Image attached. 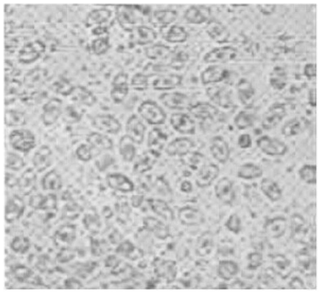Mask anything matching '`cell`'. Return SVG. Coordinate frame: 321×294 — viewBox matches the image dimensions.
<instances>
[{
  "label": "cell",
  "mask_w": 321,
  "mask_h": 294,
  "mask_svg": "<svg viewBox=\"0 0 321 294\" xmlns=\"http://www.w3.org/2000/svg\"><path fill=\"white\" fill-rule=\"evenodd\" d=\"M238 143L240 147L243 148H247L251 146L252 140L249 134H244L239 137Z\"/></svg>",
  "instance_id": "40"
},
{
  "label": "cell",
  "mask_w": 321,
  "mask_h": 294,
  "mask_svg": "<svg viewBox=\"0 0 321 294\" xmlns=\"http://www.w3.org/2000/svg\"><path fill=\"white\" fill-rule=\"evenodd\" d=\"M183 78L178 74L160 75L154 78L150 82L152 89L164 92L174 90L182 83Z\"/></svg>",
  "instance_id": "9"
},
{
  "label": "cell",
  "mask_w": 321,
  "mask_h": 294,
  "mask_svg": "<svg viewBox=\"0 0 321 294\" xmlns=\"http://www.w3.org/2000/svg\"><path fill=\"white\" fill-rule=\"evenodd\" d=\"M207 31L209 36L218 41H224L227 39L228 33L225 28L220 24L213 23L208 25Z\"/></svg>",
  "instance_id": "33"
},
{
  "label": "cell",
  "mask_w": 321,
  "mask_h": 294,
  "mask_svg": "<svg viewBox=\"0 0 321 294\" xmlns=\"http://www.w3.org/2000/svg\"><path fill=\"white\" fill-rule=\"evenodd\" d=\"M55 99L50 101L44 108L42 119L44 124L50 126L55 123L61 115V106Z\"/></svg>",
  "instance_id": "21"
},
{
  "label": "cell",
  "mask_w": 321,
  "mask_h": 294,
  "mask_svg": "<svg viewBox=\"0 0 321 294\" xmlns=\"http://www.w3.org/2000/svg\"><path fill=\"white\" fill-rule=\"evenodd\" d=\"M287 224V219L284 216L276 215L268 219L266 221L267 231L273 235L278 234L284 232Z\"/></svg>",
  "instance_id": "28"
},
{
  "label": "cell",
  "mask_w": 321,
  "mask_h": 294,
  "mask_svg": "<svg viewBox=\"0 0 321 294\" xmlns=\"http://www.w3.org/2000/svg\"><path fill=\"white\" fill-rule=\"evenodd\" d=\"M260 188L264 195L271 202L278 201L282 196V188L277 182L271 179H262L260 184Z\"/></svg>",
  "instance_id": "14"
},
{
  "label": "cell",
  "mask_w": 321,
  "mask_h": 294,
  "mask_svg": "<svg viewBox=\"0 0 321 294\" xmlns=\"http://www.w3.org/2000/svg\"><path fill=\"white\" fill-rule=\"evenodd\" d=\"M137 114L150 126L166 125L168 115L165 111L155 101L150 99L143 100L137 109Z\"/></svg>",
  "instance_id": "1"
},
{
  "label": "cell",
  "mask_w": 321,
  "mask_h": 294,
  "mask_svg": "<svg viewBox=\"0 0 321 294\" xmlns=\"http://www.w3.org/2000/svg\"><path fill=\"white\" fill-rule=\"evenodd\" d=\"M263 174V168L260 165L254 163H248L242 165L237 173L239 177L248 180L259 178Z\"/></svg>",
  "instance_id": "24"
},
{
  "label": "cell",
  "mask_w": 321,
  "mask_h": 294,
  "mask_svg": "<svg viewBox=\"0 0 321 294\" xmlns=\"http://www.w3.org/2000/svg\"><path fill=\"white\" fill-rule=\"evenodd\" d=\"M112 92V96L117 102H119L126 97L129 92V87L125 77H122L118 82L114 84Z\"/></svg>",
  "instance_id": "30"
},
{
  "label": "cell",
  "mask_w": 321,
  "mask_h": 294,
  "mask_svg": "<svg viewBox=\"0 0 321 294\" xmlns=\"http://www.w3.org/2000/svg\"><path fill=\"white\" fill-rule=\"evenodd\" d=\"M135 35L138 45L145 47L155 43L158 37L155 30L146 24L138 25L136 28Z\"/></svg>",
  "instance_id": "17"
},
{
  "label": "cell",
  "mask_w": 321,
  "mask_h": 294,
  "mask_svg": "<svg viewBox=\"0 0 321 294\" xmlns=\"http://www.w3.org/2000/svg\"><path fill=\"white\" fill-rule=\"evenodd\" d=\"M139 147L127 135L122 137L120 140L119 152L126 162H130L134 161Z\"/></svg>",
  "instance_id": "18"
},
{
  "label": "cell",
  "mask_w": 321,
  "mask_h": 294,
  "mask_svg": "<svg viewBox=\"0 0 321 294\" xmlns=\"http://www.w3.org/2000/svg\"><path fill=\"white\" fill-rule=\"evenodd\" d=\"M239 271L237 264L230 260H222L218 263L217 273L222 279L229 280L236 276Z\"/></svg>",
  "instance_id": "23"
},
{
  "label": "cell",
  "mask_w": 321,
  "mask_h": 294,
  "mask_svg": "<svg viewBox=\"0 0 321 294\" xmlns=\"http://www.w3.org/2000/svg\"><path fill=\"white\" fill-rule=\"evenodd\" d=\"M76 154L78 158L83 161H88L92 157L91 148L84 144L81 145L77 147Z\"/></svg>",
  "instance_id": "38"
},
{
  "label": "cell",
  "mask_w": 321,
  "mask_h": 294,
  "mask_svg": "<svg viewBox=\"0 0 321 294\" xmlns=\"http://www.w3.org/2000/svg\"><path fill=\"white\" fill-rule=\"evenodd\" d=\"M173 50L168 45L155 42L145 47L144 53L145 57L150 60L160 61L170 58Z\"/></svg>",
  "instance_id": "12"
},
{
  "label": "cell",
  "mask_w": 321,
  "mask_h": 294,
  "mask_svg": "<svg viewBox=\"0 0 321 294\" xmlns=\"http://www.w3.org/2000/svg\"><path fill=\"white\" fill-rule=\"evenodd\" d=\"M237 126L240 129L245 128L249 126L251 122L248 116L246 114H242L237 117L235 120Z\"/></svg>",
  "instance_id": "39"
},
{
  "label": "cell",
  "mask_w": 321,
  "mask_h": 294,
  "mask_svg": "<svg viewBox=\"0 0 321 294\" xmlns=\"http://www.w3.org/2000/svg\"><path fill=\"white\" fill-rule=\"evenodd\" d=\"M43 183L45 187L53 189L58 187L60 185V177L55 171L51 170L45 175L43 179Z\"/></svg>",
  "instance_id": "36"
},
{
  "label": "cell",
  "mask_w": 321,
  "mask_h": 294,
  "mask_svg": "<svg viewBox=\"0 0 321 294\" xmlns=\"http://www.w3.org/2000/svg\"><path fill=\"white\" fill-rule=\"evenodd\" d=\"M113 162V158L109 156L108 155L103 157L102 159L97 162V165L99 169L101 170L105 169Z\"/></svg>",
  "instance_id": "41"
},
{
  "label": "cell",
  "mask_w": 321,
  "mask_h": 294,
  "mask_svg": "<svg viewBox=\"0 0 321 294\" xmlns=\"http://www.w3.org/2000/svg\"><path fill=\"white\" fill-rule=\"evenodd\" d=\"M215 194L220 200L226 203L230 202L233 199L234 190L231 181L227 178L220 179L214 188Z\"/></svg>",
  "instance_id": "20"
},
{
  "label": "cell",
  "mask_w": 321,
  "mask_h": 294,
  "mask_svg": "<svg viewBox=\"0 0 321 294\" xmlns=\"http://www.w3.org/2000/svg\"><path fill=\"white\" fill-rule=\"evenodd\" d=\"M303 126L298 120L293 119L287 122L283 126L282 134L288 137H293L299 134L303 129Z\"/></svg>",
  "instance_id": "34"
},
{
  "label": "cell",
  "mask_w": 321,
  "mask_h": 294,
  "mask_svg": "<svg viewBox=\"0 0 321 294\" xmlns=\"http://www.w3.org/2000/svg\"><path fill=\"white\" fill-rule=\"evenodd\" d=\"M218 167L211 164L202 168L197 176V182L201 187H206L210 184L219 174Z\"/></svg>",
  "instance_id": "22"
},
{
  "label": "cell",
  "mask_w": 321,
  "mask_h": 294,
  "mask_svg": "<svg viewBox=\"0 0 321 294\" xmlns=\"http://www.w3.org/2000/svg\"><path fill=\"white\" fill-rule=\"evenodd\" d=\"M107 181L110 186L119 190H127L131 187V183L129 179L119 173L109 175L107 177Z\"/></svg>",
  "instance_id": "29"
},
{
  "label": "cell",
  "mask_w": 321,
  "mask_h": 294,
  "mask_svg": "<svg viewBox=\"0 0 321 294\" xmlns=\"http://www.w3.org/2000/svg\"><path fill=\"white\" fill-rule=\"evenodd\" d=\"M225 226L229 231L234 234H237L241 230V219L236 214H233L227 219Z\"/></svg>",
  "instance_id": "37"
},
{
  "label": "cell",
  "mask_w": 321,
  "mask_h": 294,
  "mask_svg": "<svg viewBox=\"0 0 321 294\" xmlns=\"http://www.w3.org/2000/svg\"><path fill=\"white\" fill-rule=\"evenodd\" d=\"M92 125L101 131L110 134H116L121 128L118 121L108 115H100L95 117L92 121Z\"/></svg>",
  "instance_id": "13"
},
{
  "label": "cell",
  "mask_w": 321,
  "mask_h": 294,
  "mask_svg": "<svg viewBox=\"0 0 321 294\" xmlns=\"http://www.w3.org/2000/svg\"><path fill=\"white\" fill-rule=\"evenodd\" d=\"M188 36V33L185 28L175 23L166 28L163 35V39L166 42L176 44L184 43Z\"/></svg>",
  "instance_id": "16"
},
{
  "label": "cell",
  "mask_w": 321,
  "mask_h": 294,
  "mask_svg": "<svg viewBox=\"0 0 321 294\" xmlns=\"http://www.w3.org/2000/svg\"><path fill=\"white\" fill-rule=\"evenodd\" d=\"M158 99L166 108L175 111H182L188 105L187 96L180 91L164 92L158 96Z\"/></svg>",
  "instance_id": "8"
},
{
  "label": "cell",
  "mask_w": 321,
  "mask_h": 294,
  "mask_svg": "<svg viewBox=\"0 0 321 294\" xmlns=\"http://www.w3.org/2000/svg\"><path fill=\"white\" fill-rule=\"evenodd\" d=\"M9 140L13 148L23 152H29L36 145L34 135L30 131L27 129L13 130L9 135Z\"/></svg>",
  "instance_id": "5"
},
{
  "label": "cell",
  "mask_w": 321,
  "mask_h": 294,
  "mask_svg": "<svg viewBox=\"0 0 321 294\" xmlns=\"http://www.w3.org/2000/svg\"><path fill=\"white\" fill-rule=\"evenodd\" d=\"M149 126L136 114L131 115L126 125V135L139 147H143Z\"/></svg>",
  "instance_id": "7"
},
{
  "label": "cell",
  "mask_w": 321,
  "mask_h": 294,
  "mask_svg": "<svg viewBox=\"0 0 321 294\" xmlns=\"http://www.w3.org/2000/svg\"><path fill=\"white\" fill-rule=\"evenodd\" d=\"M87 141L92 147L102 150L111 149L113 146L112 140L103 134L93 132L87 137Z\"/></svg>",
  "instance_id": "27"
},
{
  "label": "cell",
  "mask_w": 321,
  "mask_h": 294,
  "mask_svg": "<svg viewBox=\"0 0 321 294\" xmlns=\"http://www.w3.org/2000/svg\"><path fill=\"white\" fill-rule=\"evenodd\" d=\"M148 75L145 73L138 72L136 73L132 77L131 84L133 88L139 92L146 91L150 85V82Z\"/></svg>",
  "instance_id": "32"
},
{
  "label": "cell",
  "mask_w": 321,
  "mask_h": 294,
  "mask_svg": "<svg viewBox=\"0 0 321 294\" xmlns=\"http://www.w3.org/2000/svg\"><path fill=\"white\" fill-rule=\"evenodd\" d=\"M210 150L213 157L219 162H226L229 156V150L227 142L220 137H215L212 140Z\"/></svg>",
  "instance_id": "19"
},
{
  "label": "cell",
  "mask_w": 321,
  "mask_h": 294,
  "mask_svg": "<svg viewBox=\"0 0 321 294\" xmlns=\"http://www.w3.org/2000/svg\"><path fill=\"white\" fill-rule=\"evenodd\" d=\"M257 146L263 154L270 157H279L285 155L288 147L282 140L267 135L260 137L256 141Z\"/></svg>",
  "instance_id": "6"
},
{
  "label": "cell",
  "mask_w": 321,
  "mask_h": 294,
  "mask_svg": "<svg viewBox=\"0 0 321 294\" xmlns=\"http://www.w3.org/2000/svg\"><path fill=\"white\" fill-rule=\"evenodd\" d=\"M53 157V152L50 147L46 145H43L34 154L33 164L37 171H41L51 165Z\"/></svg>",
  "instance_id": "15"
},
{
  "label": "cell",
  "mask_w": 321,
  "mask_h": 294,
  "mask_svg": "<svg viewBox=\"0 0 321 294\" xmlns=\"http://www.w3.org/2000/svg\"><path fill=\"white\" fill-rule=\"evenodd\" d=\"M175 135L166 125L149 126L143 147L162 157L166 146Z\"/></svg>",
  "instance_id": "2"
},
{
  "label": "cell",
  "mask_w": 321,
  "mask_h": 294,
  "mask_svg": "<svg viewBox=\"0 0 321 294\" xmlns=\"http://www.w3.org/2000/svg\"><path fill=\"white\" fill-rule=\"evenodd\" d=\"M183 19L189 23L199 24L205 22L207 19L205 13L200 8L192 6L187 8L184 12Z\"/></svg>",
  "instance_id": "25"
},
{
  "label": "cell",
  "mask_w": 321,
  "mask_h": 294,
  "mask_svg": "<svg viewBox=\"0 0 321 294\" xmlns=\"http://www.w3.org/2000/svg\"><path fill=\"white\" fill-rule=\"evenodd\" d=\"M298 175L300 179L309 185L316 183V166L313 163H306L299 168Z\"/></svg>",
  "instance_id": "26"
},
{
  "label": "cell",
  "mask_w": 321,
  "mask_h": 294,
  "mask_svg": "<svg viewBox=\"0 0 321 294\" xmlns=\"http://www.w3.org/2000/svg\"><path fill=\"white\" fill-rule=\"evenodd\" d=\"M193 146L192 141L187 136L175 135L166 146L163 156L182 159L191 152Z\"/></svg>",
  "instance_id": "4"
},
{
  "label": "cell",
  "mask_w": 321,
  "mask_h": 294,
  "mask_svg": "<svg viewBox=\"0 0 321 294\" xmlns=\"http://www.w3.org/2000/svg\"><path fill=\"white\" fill-rule=\"evenodd\" d=\"M178 12L172 8H160L152 11L150 22L160 28H165L175 24L178 19Z\"/></svg>",
  "instance_id": "10"
},
{
  "label": "cell",
  "mask_w": 321,
  "mask_h": 294,
  "mask_svg": "<svg viewBox=\"0 0 321 294\" xmlns=\"http://www.w3.org/2000/svg\"><path fill=\"white\" fill-rule=\"evenodd\" d=\"M238 51L235 48L225 46L215 48L207 53L204 60L208 63L223 62L235 59Z\"/></svg>",
  "instance_id": "11"
},
{
  "label": "cell",
  "mask_w": 321,
  "mask_h": 294,
  "mask_svg": "<svg viewBox=\"0 0 321 294\" xmlns=\"http://www.w3.org/2000/svg\"><path fill=\"white\" fill-rule=\"evenodd\" d=\"M167 126L175 135L187 136L194 134L195 125L194 121L187 114L178 111L168 116Z\"/></svg>",
  "instance_id": "3"
},
{
  "label": "cell",
  "mask_w": 321,
  "mask_h": 294,
  "mask_svg": "<svg viewBox=\"0 0 321 294\" xmlns=\"http://www.w3.org/2000/svg\"><path fill=\"white\" fill-rule=\"evenodd\" d=\"M5 123L10 127H16L24 125L26 122L25 116L21 112L14 110L6 111L5 114Z\"/></svg>",
  "instance_id": "31"
},
{
  "label": "cell",
  "mask_w": 321,
  "mask_h": 294,
  "mask_svg": "<svg viewBox=\"0 0 321 294\" xmlns=\"http://www.w3.org/2000/svg\"><path fill=\"white\" fill-rule=\"evenodd\" d=\"M5 162L6 167L14 171L21 169L25 165L24 159L21 156L11 152L6 153Z\"/></svg>",
  "instance_id": "35"
}]
</instances>
